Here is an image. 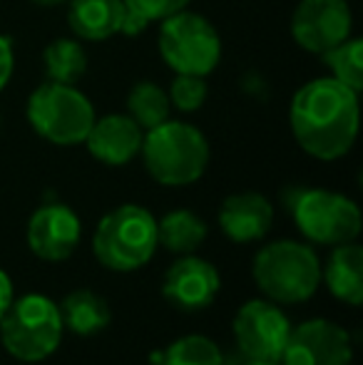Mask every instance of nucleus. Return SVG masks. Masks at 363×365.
I'll use <instances>...</instances> for the list:
<instances>
[{
  "instance_id": "obj_1",
  "label": "nucleus",
  "mask_w": 363,
  "mask_h": 365,
  "mask_svg": "<svg viewBox=\"0 0 363 365\" xmlns=\"http://www.w3.org/2000/svg\"><path fill=\"white\" fill-rule=\"evenodd\" d=\"M289 120L306 154L334 162L349 154L359 137V92L334 77H316L294 95Z\"/></svg>"
},
{
  "instance_id": "obj_2",
  "label": "nucleus",
  "mask_w": 363,
  "mask_h": 365,
  "mask_svg": "<svg viewBox=\"0 0 363 365\" xmlns=\"http://www.w3.org/2000/svg\"><path fill=\"white\" fill-rule=\"evenodd\" d=\"M140 154L155 182L165 187H187L207 172L209 142L194 125L167 120L145 132Z\"/></svg>"
},
{
  "instance_id": "obj_3",
  "label": "nucleus",
  "mask_w": 363,
  "mask_h": 365,
  "mask_svg": "<svg viewBox=\"0 0 363 365\" xmlns=\"http://www.w3.org/2000/svg\"><path fill=\"white\" fill-rule=\"evenodd\" d=\"M157 219L137 204H122L100 219L92 236L97 261L110 271H135L155 256Z\"/></svg>"
},
{
  "instance_id": "obj_4",
  "label": "nucleus",
  "mask_w": 363,
  "mask_h": 365,
  "mask_svg": "<svg viewBox=\"0 0 363 365\" xmlns=\"http://www.w3.org/2000/svg\"><path fill=\"white\" fill-rule=\"evenodd\" d=\"M254 281L274 303H304L319 291L321 261L299 241H274L254 259Z\"/></svg>"
},
{
  "instance_id": "obj_5",
  "label": "nucleus",
  "mask_w": 363,
  "mask_h": 365,
  "mask_svg": "<svg viewBox=\"0 0 363 365\" xmlns=\"http://www.w3.org/2000/svg\"><path fill=\"white\" fill-rule=\"evenodd\" d=\"M63 333L60 308L40 293L18 298L0 318V341L5 351L23 363H40L50 358L58 351Z\"/></svg>"
},
{
  "instance_id": "obj_6",
  "label": "nucleus",
  "mask_w": 363,
  "mask_h": 365,
  "mask_svg": "<svg viewBox=\"0 0 363 365\" xmlns=\"http://www.w3.org/2000/svg\"><path fill=\"white\" fill-rule=\"evenodd\" d=\"M28 122L43 140L58 147H75L88 137L95 107L75 85L43 82L28 100Z\"/></svg>"
},
{
  "instance_id": "obj_7",
  "label": "nucleus",
  "mask_w": 363,
  "mask_h": 365,
  "mask_svg": "<svg viewBox=\"0 0 363 365\" xmlns=\"http://www.w3.org/2000/svg\"><path fill=\"white\" fill-rule=\"evenodd\" d=\"M160 55L177 75L207 77L219 65L222 40L214 25L197 13H182L162 20Z\"/></svg>"
},
{
  "instance_id": "obj_8",
  "label": "nucleus",
  "mask_w": 363,
  "mask_h": 365,
  "mask_svg": "<svg viewBox=\"0 0 363 365\" xmlns=\"http://www.w3.org/2000/svg\"><path fill=\"white\" fill-rule=\"evenodd\" d=\"M299 231L314 244L339 246L361 234V209L354 199L329 189H299L289 202Z\"/></svg>"
},
{
  "instance_id": "obj_9",
  "label": "nucleus",
  "mask_w": 363,
  "mask_h": 365,
  "mask_svg": "<svg viewBox=\"0 0 363 365\" xmlns=\"http://www.w3.org/2000/svg\"><path fill=\"white\" fill-rule=\"evenodd\" d=\"M289 333V318L267 298L244 303L234 316V341L247 361H281Z\"/></svg>"
},
{
  "instance_id": "obj_10",
  "label": "nucleus",
  "mask_w": 363,
  "mask_h": 365,
  "mask_svg": "<svg viewBox=\"0 0 363 365\" xmlns=\"http://www.w3.org/2000/svg\"><path fill=\"white\" fill-rule=\"evenodd\" d=\"M354 15L346 0H301L291 15V35L296 45L314 55H324L351 38Z\"/></svg>"
},
{
  "instance_id": "obj_11",
  "label": "nucleus",
  "mask_w": 363,
  "mask_h": 365,
  "mask_svg": "<svg viewBox=\"0 0 363 365\" xmlns=\"http://www.w3.org/2000/svg\"><path fill=\"white\" fill-rule=\"evenodd\" d=\"M354 346L349 331L324 318L291 328L281 353L284 365H351Z\"/></svg>"
},
{
  "instance_id": "obj_12",
  "label": "nucleus",
  "mask_w": 363,
  "mask_h": 365,
  "mask_svg": "<svg viewBox=\"0 0 363 365\" xmlns=\"http://www.w3.org/2000/svg\"><path fill=\"white\" fill-rule=\"evenodd\" d=\"M83 236L78 214L65 204H43L28 221V246L43 261H65L75 254Z\"/></svg>"
},
{
  "instance_id": "obj_13",
  "label": "nucleus",
  "mask_w": 363,
  "mask_h": 365,
  "mask_svg": "<svg viewBox=\"0 0 363 365\" xmlns=\"http://www.w3.org/2000/svg\"><path fill=\"white\" fill-rule=\"evenodd\" d=\"M219 289H222V279L214 264L194 254H184L182 259H177L162 281V296L175 308L187 313L212 306Z\"/></svg>"
},
{
  "instance_id": "obj_14",
  "label": "nucleus",
  "mask_w": 363,
  "mask_h": 365,
  "mask_svg": "<svg viewBox=\"0 0 363 365\" xmlns=\"http://www.w3.org/2000/svg\"><path fill=\"white\" fill-rule=\"evenodd\" d=\"M145 132L130 115H105L92 122L85 145L90 154L102 164L122 167L140 154Z\"/></svg>"
},
{
  "instance_id": "obj_15",
  "label": "nucleus",
  "mask_w": 363,
  "mask_h": 365,
  "mask_svg": "<svg viewBox=\"0 0 363 365\" xmlns=\"http://www.w3.org/2000/svg\"><path fill=\"white\" fill-rule=\"evenodd\" d=\"M274 224V207L257 192L232 194L219 207V226L234 244H252L269 234Z\"/></svg>"
},
{
  "instance_id": "obj_16",
  "label": "nucleus",
  "mask_w": 363,
  "mask_h": 365,
  "mask_svg": "<svg viewBox=\"0 0 363 365\" xmlns=\"http://www.w3.org/2000/svg\"><path fill=\"white\" fill-rule=\"evenodd\" d=\"M321 279L326 281V289L331 296L349 306H361L363 301V249L356 241L339 244L331 251L326 269L321 271Z\"/></svg>"
},
{
  "instance_id": "obj_17",
  "label": "nucleus",
  "mask_w": 363,
  "mask_h": 365,
  "mask_svg": "<svg viewBox=\"0 0 363 365\" xmlns=\"http://www.w3.org/2000/svg\"><path fill=\"white\" fill-rule=\"evenodd\" d=\"M125 3L122 0H73L68 23L80 40H107L122 30Z\"/></svg>"
},
{
  "instance_id": "obj_18",
  "label": "nucleus",
  "mask_w": 363,
  "mask_h": 365,
  "mask_svg": "<svg viewBox=\"0 0 363 365\" xmlns=\"http://www.w3.org/2000/svg\"><path fill=\"white\" fill-rule=\"evenodd\" d=\"M58 308L63 316V326L75 336H95V333L105 331L112 321L107 301L90 289L68 293Z\"/></svg>"
},
{
  "instance_id": "obj_19",
  "label": "nucleus",
  "mask_w": 363,
  "mask_h": 365,
  "mask_svg": "<svg viewBox=\"0 0 363 365\" xmlns=\"http://www.w3.org/2000/svg\"><path fill=\"white\" fill-rule=\"evenodd\" d=\"M207 239V224L189 209H175L157 221V241L177 256L194 254Z\"/></svg>"
},
{
  "instance_id": "obj_20",
  "label": "nucleus",
  "mask_w": 363,
  "mask_h": 365,
  "mask_svg": "<svg viewBox=\"0 0 363 365\" xmlns=\"http://www.w3.org/2000/svg\"><path fill=\"white\" fill-rule=\"evenodd\" d=\"M170 110H172L170 95L157 82L142 80L127 95V112L142 127V132L155 130L162 122L170 120Z\"/></svg>"
},
{
  "instance_id": "obj_21",
  "label": "nucleus",
  "mask_w": 363,
  "mask_h": 365,
  "mask_svg": "<svg viewBox=\"0 0 363 365\" xmlns=\"http://www.w3.org/2000/svg\"><path fill=\"white\" fill-rule=\"evenodd\" d=\"M43 65L50 82L75 85L88 73V53L78 40L58 38L43 50Z\"/></svg>"
},
{
  "instance_id": "obj_22",
  "label": "nucleus",
  "mask_w": 363,
  "mask_h": 365,
  "mask_svg": "<svg viewBox=\"0 0 363 365\" xmlns=\"http://www.w3.org/2000/svg\"><path fill=\"white\" fill-rule=\"evenodd\" d=\"M160 365H224L222 348L204 336H184L155 356Z\"/></svg>"
},
{
  "instance_id": "obj_23",
  "label": "nucleus",
  "mask_w": 363,
  "mask_h": 365,
  "mask_svg": "<svg viewBox=\"0 0 363 365\" xmlns=\"http://www.w3.org/2000/svg\"><path fill=\"white\" fill-rule=\"evenodd\" d=\"M321 58L326 60L334 80L351 87L354 92L363 90V43L359 38H346Z\"/></svg>"
},
{
  "instance_id": "obj_24",
  "label": "nucleus",
  "mask_w": 363,
  "mask_h": 365,
  "mask_svg": "<svg viewBox=\"0 0 363 365\" xmlns=\"http://www.w3.org/2000/svg\"><path fill=\"white\" fill-rule=\"evenodd\" d=\"M170 102L180 112H197L207 102L209 87L199 75H177L170 85Z\"/></svg>"
},
{
  "instance_id": "obj_25",
  "label": "nucleus",
  "mask_w": 363,
  "mask_h": 365,
  "mask_svg": "<svg viewBox=\"0 0 363 365\" xmlns=\"http://www.w3.org/2000/svg\"><path fill=\"white\" fill-rule=\"evenodd\" d=\"M122 3L132 15H137V18H142L150 25L155 20H167L172 15L187 10L189 0H122Z\"/></svg>"
},
{
  "instance_id": "obj_26",
  "label": "nucleus",
  "mask_w": 363,
  "mask_h": 365,
  "mask_svg": "<svg viewBox=\"0 0 363 365\" xmlns=\"http://www.w3.org/2000/svg\"><path fill=\"white\" fill-rule=\"evenodd\" d=\"M15 68V53H13V43H10L5 35H0V90L10 82Z\"/></svg>"
},
{
  "instance_id": "obj_27",
  "label": "nucleus",
  "mask_w": 363,
  "mask_h": 365,
  "mask_svg": "<svg viewBox=\"0 0 363 365\" xmlns=\"http://www.w3.org/2000/svg\"><path fill=\"white\" fill-rule=\"evenodd\" d=\"M10 303H13V281H10V276L0 269V318L5 316Z\"/></svg>"
},
{
  "instance_id": "obj_28",
  "label": "nucleus",
  "mask_w": 363,
  "mask_h": 365,
  "mask_svg": "<svg viewBox=\"0 0 363 365\" xmlns=\"http://www.w3.org/2000/svg\"><path fill=\"white\" fill-rule=\"evenodd\" d=\"M244 365H281V361H247Z\"/></svg>"
},
{
  "instance_id": "obj_29",
  "label": "nucleus",
  "mask_w": 363,
  "mask_h": 365,
  "mask_svg": "<svg viewBox=\"0 0 363 365\" xmlns=\"http://www.w3.org/2000/svg\"><path fill=\"white\" fill-rule=\"evenodd\" d=\"M33 3H38V5H60V3H65V0H33Z\"/></svg>"
}]
</instances>
